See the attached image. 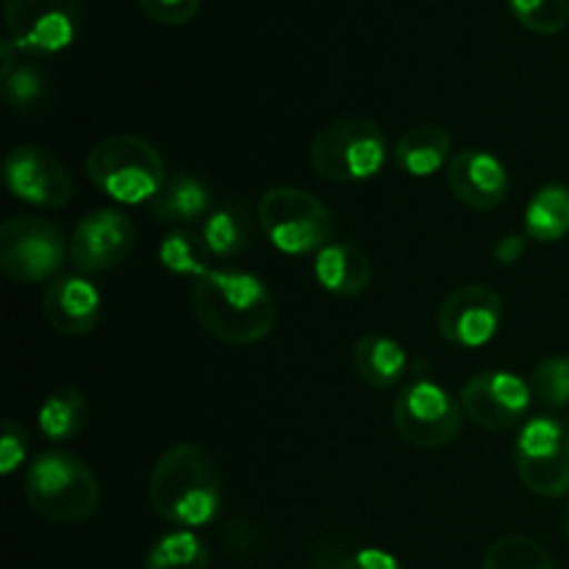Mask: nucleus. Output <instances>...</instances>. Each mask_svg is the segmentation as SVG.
Returning <instances> with one entry per match:
<instances>
[{
  "label": "nucleus",
  "mask_w": 569,
  "mask_h": 569,
  "mask_svg": "<svg viewBox=\"0 0 569 569\" xmlns=\"http://www.w3.org/2000/svg\"><path fill=\"white\" fill-rule=\"evenodd\" d=\"M156 515L192 531L209 526L222 506V476L214 456L194 442H178L161 453L148 481Z\"/></svg>",
  "instance_id": "obj_1"
},
{
  "label": "nucleus",
  "mask_w": 569,
  "mask_h": 569,
  "mask_svg": "<svg viewBox=\"0 0 569 569\" xmlns=\"http://www.w3.org/2000/svg\"><path fill=\"white\" fill-rule=\"evenodd\" d=\"M192 309L200 328L217 342L256 345L276 328L278 311L261 278L237 270H211L194 283Z\"/></svg>",
  "instance_id": "obj_2"
},
{
  "label": "nucleus",
  "mask_w": 569,
  "mask_h": 569,
  "mask_svg": "<svg viewBox=\"0 0 569 569\" xmlns=\"http://www.w3.org/2000/svg\"><path fill=\"white\" fill-rule=\"evenodd\" d=\"M26 498L39 517L59 526L87 522L100 506L94 472L67 450H44L26 470Z\"/></svg>",
  "instance_id": "obj_3"
},
{
  "label": "nucleus",
  "mask_w": 569,
  "mask_h": 569,
  "mask_svg": "<svg viewBox=\"0 0 569 569\" xmlns=\"http://www.w3.org/2000/svg\"><path fill=\"white\" fill-rule=\"evenodd\" d=\"M89 181L117 203H144L164 187L167 167L159 150L133 133L106 137L87 156Z\"/></svg>",
  "instance_id": "obj_4"
},
{
  "label": "nucleus",
  "mask_w": 569,
  "mask_h": 569,
  "mask_svg": "<svg viewBox=\"0 0 569 569\" xmlns=\"http://www.w3.org/2000/svg\"><path fill=\"white\" fill-rule=\"evenodd\" d=\"M309 161L326 181H370L387 164V139L378 122L365 117H342L317 131L311 139Z\"/></svg>",
  "instance_id": "obj_5"
},
{
  "label": "nucleus",
  "mask_w": 569,
  "mask_h": 569,
  "mask_svg": "<svg viewBox=\"0 0 569 569\" xmlns=\"http://www.w3.org/2000/svg\"><path fill=\"white\" fill-rule=\"evenodd\" d=\"M261 231L272 248L287 256L320 253L331 244L333 217L320 198L298 187H272L261 194L259 209Z\"/></svg>",
  "instance_id": "obj_6"
},
{
  "label": "nucleus",
  "mask_w": 569,
  "mask_h": 569,
  "mask_svg": "<svg viewBox=\"0 0 569 569\" xmlns=\"http://www.w3.org/2000/svg\"><path fill=\"white\" fill-rule=\"evenodd\" d=\"M6 37L26 56H56L83 28V0H3Z\"/></svg>",
  "instance_id": "obj_7"
},
{
  "label": "nucleus",
  "mask_w": 569,
  "mask_h": 569,
  "mask_svg": "<svg viewBox=\"0 0 569 569\" xmlns=\"http://www.w3.org/2000/svg\"><path fill=\"white\" fill-rule=\"evenodd\" d=\"M70 244L48 220L22 214L0 228V267L17 283H39L64 267Z\"/></svg>",
  "instance_id": "obj_8"
},
{
  "label": "nucleus",
  "mask_w": 569,
  "mask_h": 569,
  "mask_svg": "<svg viewBox=\"0 0 569 569\" xmlns=\"http://www.w3.org/2000/svg\"><path fill=\"white\" fill-rule=\"evenodd\" d=\"M392 422L400 437L417 448H445L459 439L465 409L439 383L415 381L395 398Z\"/></svg>",
  "instance_id": "obj_9"
},
{
  "label": "nucleus",
  "mask_w": 569,
  "mask_h": 569,
  "mask_svg": "<svg viewBox=\"0 0 569 569\" xmlns=\"http://www.w3.org/2000/svg\"><path fill=\"white\" fill-rule=\"evenodd\" d=\"M520 481L539 498L569 495V428L553 417H533L515 445Z\"/></svg>",
  "instance_id": "obj_10"
},
{
  "label": "nucleus",
  "mask_w": 569,
  "mask_h": 569,
  "mask_svg": "<svg viewBox=\"0 0 569 569\" xmlns=\"http://www.w3.org/2000/svg\"><path fill=\"white\" fill-rule=\"evenodd\" d=\"M461 409L470 422L487 431H509L531 409V383L506 370L478 372L461 387Z\"/></svg>",
  "instance_id": "obj_11"
},
{
  "label": "nucleus",
  "mask_w": 569,
  "mask_h": 569,
  "mask_svg": "<svg viewBox=\"0 0 569 569\" xmlns=\"http://www.w3.org/2000/svg\"><path fill=\"white\" fill-rule=\"evenodd\" d=\"M3 181L14 198L39 209H61L72 198V176L48 148L17 144L3 161Z\"/></svg>",
  "instance_id": "obj_12"
},
{
  "label": "nucleus",
  "mask_w": 569,
  "mask_h": 569,
  "mask_svg": "<svg viewBox=\"0 0 569 569\" xmlns=\"http://www.w3.org/2000/svg\"><path fill=\"white\" fill-rule=\"evenodd\" d=\"M503 322V298L483 283L453 289L437 311L442 339L456 348H481L492 342Z\"/></svg>",
  "instance_id": "obj_13"
},
{
  "label": "nucleus",
  "mask_w": 569,
  "mask_h": 569,
  "mask_svg": "<svg viewBox=\"0 0 569 569\" xmlns=\"http://www.w3.org/2000/svg\"><path fill=\"white\" fill-rule=\"evenodd\" d=\"M137 248L131 217L117 209H98L81 217L70 237V259L83 272H106L120 267Z\"/></svg>",
  "instance_id": "obj_14"
},
{
  "label": "nucleus",
  "mask_w": 569,
  "mask_h": 569,
  "mask_svg": "<svg viewBox=\"0 0 569 569\" xmlns=\"http://www.w3.org/2000/svg\"><path fill=\"white\" fill-rule=\"evenodd\" d=\"M445 181L461 206L472 211H492L509 198V172L498 156L487 150H461L445 167Z\"/></svg>",
  "instance_id": "obj_15"
},
{
  "label": "nucleus",
  "mask_w": 569,
  "mask_h": 569,
  "mask_svg": "<svg viewBox=\"0 0 569 569\" xmlns=\"http://www.w3.org/2000/svg\"><path fill=\"white\" fill-rule=\"evenodd\" d=\"M44 322L64 337H83L100 320V295L87 278L61 276L42 295Z\"/></svg>",
  "instance_id": "obj_16"
},
{
  "label": "nucleus",
  "mask_w": 569,
  "mask_h": 569,
  "mask_svg": "<svg viewBox=\"0 0 569 569\" xmlns=\"http://www.w3.org/2000/svg\"><path fill=\"white\" fill-rule=\"evenodd\" d=\"M315 276L337 298H359L372 281V264L359 244L333 242L315 256Z\"/></svg>",
  "instance_id": "obj_17"
},
{
  "label": "nucleus",
  "mask_w": 569,
  "mask_h": 569,
  "mask_svg": "<svg viewBox=\"0 0 569 569\" xmlns=\"http://www.w3.org/2000/svg\"><path fill=\"white\" fill-rule=\"evenodd\" d=\"M211 189L192 172H176L164 181L148 211L159 222H176V226H192V222L206 220L211 214Z\"/></svg>",
  "instance_id": "obj_18"
},
{
  "label": "nucleus",
  "mask_w": 569,
  "mask_h": 569,
  "mask_svg": "<svg viewBox=\"0 0 569 569\" xmlns=\"http://www.w3.org/2000/svg\"><path fill=\"white\" fill-rule=\"evenodd\" d=\"M453 139L442 126H422L409 128L395 144V161L411 178H428L450 164L453 159Z\"/></svg>",
  "instance_id": "obj_19"
},
{
  "label": "nucleus",
  "mask_w": 569,
  "mask_h": 569,
  "mask_svg": "<svg viewBox=\"0 0 569 569\" xmlns=\"http://www.w3.org/2000/svg\"><path fill=\"white\" fill-rule=\"evenodd\" d=\"M353 370L367 387L392 389L406 376V350L383 333H365L353 345Z\"/></svg>",
  "instance_id": "obj_20"
},
{
  "label": "nucleus",
  "mask_w": 569,
  "mask_h": 569,
  "mask_svg": "<svg viewBox=\"0 0 569 569\" xmlns=\"http://www.w3.org/2000/svg\"><path fill=\"white\" fill-rule=\"evenodd\" d=\"M200 233H203L211 256H217V259H233V256L244 253L250 248V239H253V222H250L248 206L237 198L222 200L206 217Z\"/></svg>",
  "instance_id": "obj_21"
},
{
  "label": "nucleus",
  "mask_w": 569,
  "mask_h": 569,
  "mask_svg": "<svg viewBox=\"0 0 569 569\" xmlns=\"http://www.w3.org/2000/svg\"><path fill=\"white\" fill-rule=\"evenodd\" d=\"M526 237L533 242H559L569 233V189L548 183L526 206Z\"/></svg>",
  "instance_id": "obj_22"
},
{
  "label": "nucleus",
  "mask_w": 569,
  "mask_h": 569,
  "mask_svg": "<svg viewBox=\"0 0 569 569\" xmlns=\"http://www.w3.org/2000/svg\"><path fill=\"white\" fill-rule=\"evenodd\" d=\"M89 420V403L78 389L61 387L50 395L39 409V431L50 439V442H64V439L76 437Z\"/></svg>",
  "instance_id": "obj_23"
},
{
  "label": "nucleus",
  "mask_w": 569,
  "mask_h": 569,
  "mask_svg": "<svg viewBox=\"0 0 569 569\" xmlns=\"http://www.w3.org/2000/svg\"><path fill=\"white\" fill-rule=\"evenodd\" d=\"M159 259L176 276H192L200 281L211 272L209 244H206L203 233L189 231V228H178V231L167 233L164 242H161Z\"/></svg>",
  "instance_id": "obj_24"
},
{
  "label": "nucleus",
  "mask_w": 569,
  "mask_h": 569,
  "mask_svg": "<svg viewBox=\"0 0 569 569\" xmlns=\"http://www.w3.org/2000/svg\"><path fill=\"white\" fill-rule=\"evenodd\" d=\"M209 548L192 531H172L148 550L144 569H209Z\"/></svg>",
  "instance_id": "obj_25"
},
{
  "label": "nucleus",
  "mask_w": 569,
  "mask_h": 569,
  "mask_svg": "<svg viewBox=\"0 0 569 569\" xmlns=\"http://www.w3.org/2000/svg\"><path fill=\"white\" fill-rule=\"evenodd\" d=\"M483 569H556V565L537 539L511 533L489 545L483 553Z\"/></svg>",
  "instance_id": "obj_26"
},
{
  "label": "nucleus",
  "mask_w": 569,
  "mask_h": 569,
  "mask_svg": "<svg viewBox=\"0 0 569 569\" xmlns=\"http://www.w3.org/2000/svg\"><path fill=\"white\" fill-rule=\"evenodd\" d=\"M511 14L539 37H556L569 22V0H509Z\"/></svg>",
  "instance_id": "obj_27"
},
{
  "label": "nucleus",
  "mask_w": 569,
  "mask_h": 569,
  "mask_svg": "<svg viewBox=\"0 0 569 569\" xmlns=\"http://www.w3.org/2000/svg\"><path fill=\"white\" fill-rule=\"evenodd\" d=\"M528 383L539 403L550 409H565L569 406V356H550L539 361Z\"/></svg>",
  "instance_id": "obj_28"
},
{
  "label": "nucleus",
  "mask_w": 569,
  "mask_h": 569,
  "mask_svg": "<svg viewBox=\"0 0 569 569\" xmlns=\"http://www.w3.org/2000/svg\"><path fill=\"white\" fill-rule=\"evenodd\" d=\"M44 94V76L31 64H20L3 78V98L11 109H28Z\"/></svg>",
  "instance_id": "obj_29"
},
{
  "label": "nucleus",
  "mask_w": 569,
  "mask_h": 569,
  "mask_svg": "<svg viewBox=\"0 0 569 569\" xmlns=\"http://www.w3.org/2000/svg\"><path fill=\"white\" fill-rule=\"evenodd\" d=\"M137 6L159 26H187L200 11V0H137Z\"/></svg>",
  "instance_id": "obj_30"
},
{
  "label": "nucleus",
  "mask_w": 569,
  "mask_h": 569,
  "mask_svg": "<svg viewBox=\"0 0 569 569\" xmlns=\"http://www.w3.org/2000/svg\"><path fill=\"white\" fill-rule=\"evenodd\" d=\"M26 442H28L26 428L17 426L14 420H6L3 442H0V472H3V476H11V472L22 465V459H26V448H28Z\"/></svg>",
  "instance_id": "obj_31"
},
{
  "label": "nucleus",
  "mask_w": 569,
  "mask_h": 569,
  "mask_svg": "<svg viewBox=\"0 0 569 569\" xmlns=\"http://www.w3.org/2000/svg\"><path fill=\"white\" fill-rule=\"evenodd\" d=\"M337 569H403L392 553L378 548H361L350 553L348 559L339 561Z\"/></svg>",
  "instance_id": "obj_32"
},
{
  "label": "nucleus",
  "mask_w": 569,
  "mask_h": 569,
  "mask_svg": "<svg viewBox=\"0 0 569 569\" xmlns=\"http://www.w3.org/2000/svg\"><path fill=\"white\" fill-rule=\"evenodd\" d=\"M526 239L528 237H520V233H509V237H503L498 244H495V259H498L500 264H515V261L522 256V250H526Z\"/></svg>",
  "instance_id": "obj_33"
},
{
  "label": "nucleus",
  "mask_w": 569,
  "mask_h": 569,
  "mask_svg": "<svg viewBox=\"0 0 569 569\" xmlns=\"http://www.w3.org/2000/svg\"><path fill=\"white\" fill-rule=\"evenodd\" d=\"M17 53H20V50L14 48V44H11V39L6 37L3 42H0V61H3V64H0V78H6V76H11V72L17 70Z\"/></svg>",
  "instance_id": "obj_34"
},
{
  "label": "nucleus",
  "mask_w": 569,
  "mask_h": 569,
  "mask_svg": "<svg viewBox=\"0 0 569 569\" xmlns=\"http://www.w3.org/2000/svg\"><path fill=\"white\" fill-rule=\"evenodd\" d=\"M565 533H567V542H569V503H567V509H565Z\"/></svg>",
  "instance_id": "obj_35"
}]
</instances>
